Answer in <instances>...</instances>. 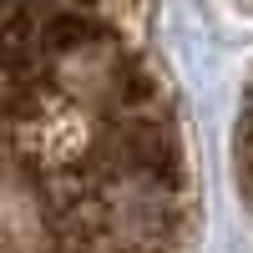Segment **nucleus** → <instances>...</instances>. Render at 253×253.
I'll use <instances>...</instances> for the list:
<instances>
[{"label":"nucleus","instance_id":"f257e3e1","mask_svg":"<svg viewBox=\"0 0 253 253\" xmlns=\"http://www.w3.org/2000/svg\"><path fill=\"white\" fill-rule=\"evenodd\" d=\"M213 5H218L228 20H238V26H253V0H213Z\"/></svg>","mask_w":253,"mask_h":253}]
</instances>
